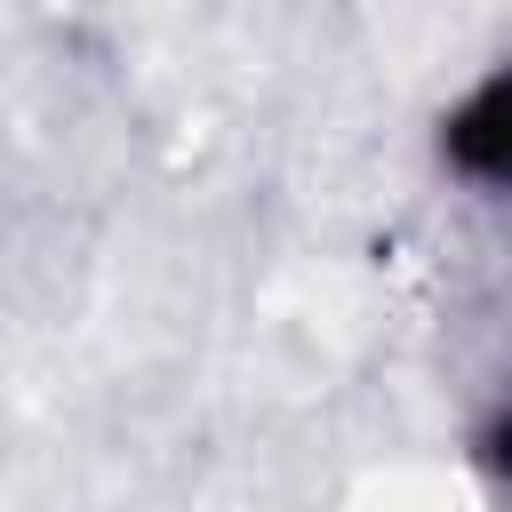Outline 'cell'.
<instances>
[{
	"label": "cell",
	"mask_w": 512,
	"mask_h": 512,
	"mask_svg": "<svg viewBox=\"0 0 512 512\" xmlns=\"http://www.w3.org/2000/svg\"><path fill=\"white\" fill-rule=\"evenodd\" d=\"M440 160L464 176V184H488V192H512V56L496 72H480L448 120H440Z\"/></svg>",
	"instance_id": "cell-1"
},
{
	"label": "cell",
	"mask_w": 512,
	"mask_h": 512,
	"mask_svg": "<svg viewBox=\"0 0 512 512\" xmlns=\"http://www.w3.org/2000/svg\"><path fill=\"white\" fill-rule=\"evenodd\" d=\"M480 464H488V472L512 488V408H504L496 424H480Z\"/></svg>",
	"instance_id": "cell-2"
}]
</instances>
